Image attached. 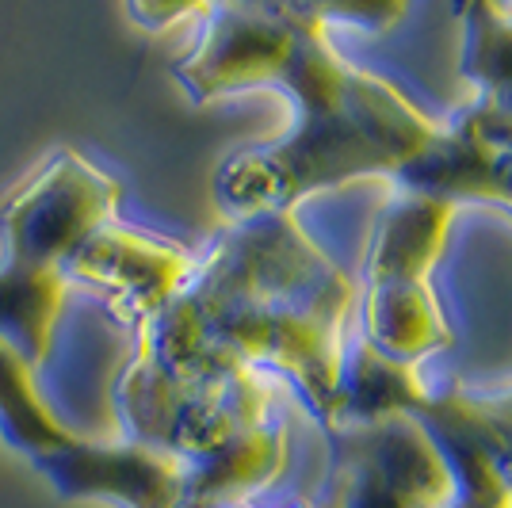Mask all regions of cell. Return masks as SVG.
I'll return each mask as SVG.
<instances>
[{"mask_svg": "<svg viewBox=\"0 0 512 508\" xmlns=\"http://www.w3.org/2000/svg\"><path fill=\"white\" fill-rule=\"evenodd\" d=\"M123 184L77 149H54L0 207V340L43 367L62 318L65 264L119 218Z\"/></svg>", "mask_w": 512, "mask_h": 508, "instance_id": "3", "label": "cell"}, {"mask_svg": "<svg viewBox=\"0 0 512 508\" xmlns=\"http://www.w3.org/2000/svg\"><path fill=\"white\" fill-rule=\"evenodd\" d=\"M192 268L195 256L176 241L111 218L73 253L65 279L88 287L115 318L142 329L184 291Z\"/></svg>", "mask_w": 512, "mask_h": 508, "instance_id": "6", "label": "cell"}, {"mask_svg": "<svg viewBox=\"0 0 512 508\" xmlns=\"http://www.w3.org/2000/svg\"><path fill=\"white\" fill-rule=\"evenodd\" d=\"M356 283L306 237L295 211L230 218L195 256L184 291L134 329V356L176 379L287 371L325 421L337 402Z\"/></svg>", "mask_w": 512, "mask_h": 508, "instance_id": "2", "label": "cell"}, {"mask_svg": "<svg viewBox=\"0 0 512 508\" xmlns=\"http://www.w3.org/2000/svg\"><path fill=\"white\" fill-rule=\"evenodd\" d=\"M451 203L398 188L375 226V245L363 283L360 337L394 363H413L448 348L451 329L432 291V264L444 249Z\"/></svg>", "mask_w": 512, "mask_h": 508, "instance_id": "4", "label": "cell"}, {"mask_svg": "<svg viewBox=\"0 0 512 508\" xmlns=\"http://www.w3.org/2000/svg\"><path fill=\"white\" fill-rule=\"evenodd\" d=\"M463 73L478 96L512 115V4L467 8V62Z\"/></svg>", "mask_w": 512, "mask_h": 508, "instance_id": "11", "label": "cell"}, {"mask_svg": "<svg viewBox=\"0 0 512 508\" xmlns=\"http://www.w3.org/2000/svg\"><path fill=\"white\" fill-rule=\"evenodd\" d=\"M203 4H184V8H142V4H130V16L142 20L146 27H161L169 20H180V16H199Z\"/></svg>", "mask_w": 512, "mask_h": 508, "instance_id": "12", "label": "cell"}, {"mask_svg": "<svg viewBox=\"0 0 512 508\" xmlns=\"http://www.w3.org/2000/svg\"><path fill=\"white\" fill-rule=\"evenodd\" d=\"M230 508H245V505H230Z\"/></svg>", "mask_w": 512, "mask_h": 508, "instance_id": "13", "label": "cell"}, {"mask_svg": "<svg viewBox=\"0 0 512 508\" xmlns=\"http://www.w3.org/2000/svg\"><path fill=\"white\" fill-rule=\"evenodd\" d=\"M394 180L451 207L467 195L512 207V115L478 96V104L451 127H440L436 146Z\"/></svg>", "mask_w": 512, "mask_h": 508, "instance_id": "8", "label": "cell"}, {"mask_svg": "<svg viewBox=\"0 0 512 508\" xmlns=\"http://www.w3.org/2000/svg\"><path fill=\"white\" fill-rule=\"evenodd\" d=\"M0 432L8 444L20 447L31 463L77 436L43 402V394L35 386V367L23 360L8 340H0Z\"/></svg>", "mask_w": 512, "mask_h": 508, "instance_id": "10", "label": "cell"}, {"mask_svg": "<svg viewBox=\"0 0 512 508\" xmlns=\"http://www.w3.org/2000/svg\"><path fill=\"white\" fill-rule=\"evenodd\" d=\"M195 50L176 81L195 104L253 85L287 88L299 104L295 130L245 149L218 169V203L230 218L295 211L302 195L352 176H398L440 138V123L409 104L379 73L337 58L325 8L306 4H203Z\"/></svg>", "mask_w": 512, "mask_h": 508, "instance_id": "1", "label": "cell"}, {"mask_svg": "<svg viewBox=\"0 0 512 508\" xmlns=\"http://www.w3.org/2000/svg\"><path fill=\"white\" fill-rule=\"evenodd\" d=\"M421 417L436 432V440L455 470V493L444 508H512L509 470L493 455V447L470 428L455 398L428 402Z\"/></svg>", "mask_w": 512, "mask_h": 508, "instance_id": "9", "label": "cell"}, {"mask_svg": "<svg viewBox=\"0 0 512 508\" xmlns=\"http://www.w3.org/2000/svg\"><path fill=\"white\" fill-rule=\"evenodd\" d=\"M341 440L344 482L329 508H444L455 493L436 432L421 413L333 428Z\"/></svg>", "mask_w": 512, "mask_h": 508, "instance_id": "5", "label": "cell"}, {"mask_svg": "<svg viewBox=\"0 0 512 508\" xmlns=\"http://www.w3.org/2000/svg\"><path fill=\"white\" fill-rule=\"evenodd\" d=\"M58 497L73 501H115L127 508H184L188 463L138 440L92 444L73 436L65 447L35 459Z\"/></svg>", "mask_w": 512, "mask_h": 508, "instance_id": "7", "label": "cell"}]
</instances>
